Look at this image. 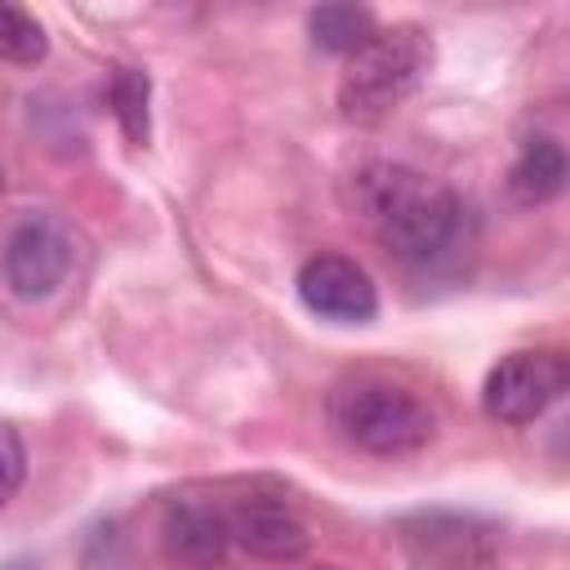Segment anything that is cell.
Masks as SVG:
<instances>
[{
    "label": "cell",
    "mask_w": 570,
    "mask_h": 570,
    "mask_svg": "<svg viewBox=\"0 0 570 570\" xmlns=\"http://www.w3.org/2000/svg\"><path fill=\"white\" fill-rule=\"evenodd\" d=\"M352 200L361 218L374 227V236L414 267H432L450 258L463 240V200L396 160H370L352 174Z\"/></svg>",
    "instance_id": "cell-1"
},
{
    "label": "cell",
    "mask_w": 570,
    "mask_h": 570,
    "mask_svg": "<svg viewBox=\"0 0 570 570\" xmlns=\"http://www.w3.org/2000/svg\"><path fill=\"white\" fill-rule=\"evenodd\" d=\"M432 71V36L414 22L374 31L338 76V111L356 125H374L392 116Z\"/></svg>",
    "instance_id": "cell-2"
},
{
    "label": "cell",
    "mask_w": 570,
    "mask_h": 570,
    "mask_svg": "<svg viewBox=\"0 0 570 570\" xmlns=\"http://www.w3.org/2000/svg\"><path fill=\"white\" fill-rule=\"evenodd\" d=\"M330 428L361 454L396 459L414 454L436 436V414L405 387L383 383V379H356L338 383L330 392Z\"/></svg>",
    "instance_id": "cell-3"
},
{
    "label": "cell",
    "mask_w": 570,
    "mask_h": 570,
    "mask_svg": "<svg viewBox=\"0 0 570 570\" xmlns=\"http://www.w3.org/2000/svg\"><path fill=\"white\" fill-rule=\"evenodd\" d=\"M396 543L414 570H499V530L472 512H405L396 517Z\"/></svg>",
    "instance_id": "cell-4"
},
{
    "label": "cell",
    "mask_w": 570,
    "mask_h": 570,
    "mask_svg": "<svg viewBox=\"0 0 570 570\" xmlns=\"http://www.w3.org/2000/svg\"><path fill=\"white\" fill-rule=\"evenodd\" d=\"M570 383V365L552 347H530V352H508L499 365H490L481 383V410L494 423L525 428L534 423L552 401H561Z\"/></svg>",
    "instance_id": "cell-5"
},
{
    "label": "cell",
    "mask_w": 570,
    "mask_h": 570,
    "mask_svg": "<svg viewBox=\"0 0 570 570\" xmlns=\"http://www.w3.org/2000/svg\"><path fill=\"white\" fill-rule=\"evenodd\" d=\"M71 263H76V240H71L67 223H58L49 214L22 218L0 245V276L9 285V294L27 298V303L49 298L67 281Z\"/></svg>",
    "instance_id": "cell-6"
},
{
    "label": "cell",
    "mask_w": 570,
    "mask_h": 570,
    "mask_svg": "<svg viewBox=\"0 0 570 570\" xmlns=\"http://www.w3.org/2000/svg\"><path fill=\"white\" fill-rule=\"evenodd\" d=\"M298 298L312 316L334 325H365L379 312V289L370 272L347 254H312L298 267Z\"/></svg>",
    "instance_id": "cell-7"
},
{
    "label": "cell",
    "mask_w": 570,
    "mask_h": 570,
    "mask_svg": "<svg viewBox=\"0 0 570 570\" xmlns=\"http://www.w3.org/2000/svg\"><path fill=\"white\" fill-rule=\"evenodd\" d=\"M227 530H232V543L258 561H298L307 552V525L281 499H267V494L240 499L227 512Z\"/></svg>",
    "instance_id": "cell-8"
},
{
    "label": "cell",
    "mask_w": 570,
    "mask_h": 570,
    "mask_svg": "<svg viewBox=\"0 0 570 570\" xmlns=\"http://www.w3.org/2000/svg\"><path fill=\"white\" fill-rule=\"evenodd\" d=\"M160 543L165 557L191 570H214L227 561L232 552V530H227V512L214 503H169L165 521H160Z\"/></svg>",
    "instance_id": "cell-9"
},
{
    "label": "cell",
    "mask_w": 570,
    "mask_h": 570,
    "mask_svg": "<svg viewBox=\"0 0 570 570\" xmlns=\"http://www.w3.org/2000/svg\"><path fill=\"white\" fill-rule=\"evenodd\" d=\"M566 187V151L557 138L534 134L521 142L512 169H508V191L517 205H543Z\"/></svg>",
    "instance_id": "cell-10"
},
{
    "label": "cell",
    "mask_w": 570,
    "mask_h": 570,
    "mask_svg": "<svg viewBox=\"0 0 570 570\" xmlns=\"http://www.w3.org/2000/svg\"><path fill=\"white\" fill-rule=\"evenodd\" d=\"M307 31H312V40H316L321 49L352 58L361 45L374 40L379 22H374V13L361 9V4H321V9L307 13Z\"/></svg>",
    "instance_id": "cell-11"
},
{
    "label": "cell",
    "mask_w": 570,
    "mask_h": 570,
    "mask_svg": "<svg viewBox=\"0 0 570 570\" xmlns=\"http://www.w3.org/2000/svg\"><path fill=\"white\" fill-rule=\"evenodd\" d=\"M107 98H111V111H116L125 138L142 147L147 134H151V111H147V102H151V80H147V71H138V67H116V71H111V85H107Z\"/></svg>",
    "instance_id": "cell-12"
},
{
    "label": "cell",
    "mask_w": 570,
    "mask_h": 570,
    "mask_svg": "<svg viewBox=\"0 0 570 570\" xmlns=\"http://www.w3.org/2000/svg\"><path fill=\"white\" fill-rule=\"evenodd\" d=\"M45 53H49L45 27H40L22 4H4V0H0V62L36 67Z\"/></svg>",
    "instance_id": "cell-13"
},
{
    "label": "cell",
    "mask_w": 570,
    "mask_h": 570,
    "mask_svg": "<svg viewBox=\"0 0 570 570\" xmlns=\"http://www.w3.org/2000/svg\"><path fill=\"white\" fill-rule=\"evenodd\" d=\"M22 481H27V445L9 423H0V508L22 490Z\"/></svg>",
    "instance_id": "cell-14"
},
{
    "label": "cell",
    "mask_w": 570,
    "mask_h": 570,
    "mask_svg": "<svg viewBox=\"0 0 570 570\" xmlns=\"http://www.w3.org/2000/svg\"><path fill=\"white\" fill-rule=\"evenodd\" d=\"M4 570H36V566H31V561H9Z\"/></svg>",
    "instance_id": "cell-15"
},
{
    "label": "cell",
    "mask_w": 570,
    "mask_h": 570,
    "mask_svg": "<svg viewBox=\"0 0 570 570\" xmlns=\"http://www.w3.org/2000/svg\"><path fill=\"white\" fill-rule=\"evenodd\" d=\"M307 570H338V566H307Z\"/></svg>",
    "instance_id": "cell-16"
}]
</instances>
